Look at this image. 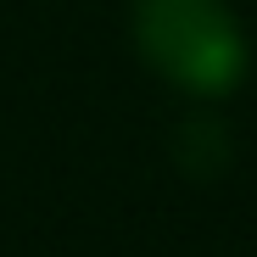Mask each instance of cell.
Masks as SVG:
<instances>
[{"label": "cell", "instance_id": "1", "mask_svg": "<svg viewBox=\"0 0 257 257\" xmlns=\"http://www.w3.org/2000/svg\"><path fill=\"white\" fill-rule=\"evenodd\" d=\"M135 39L190 95H224L246 73V39L224 0H135Z\"/></svg>", "mask_w": 257, "mask_h": 257}]
</instances>
